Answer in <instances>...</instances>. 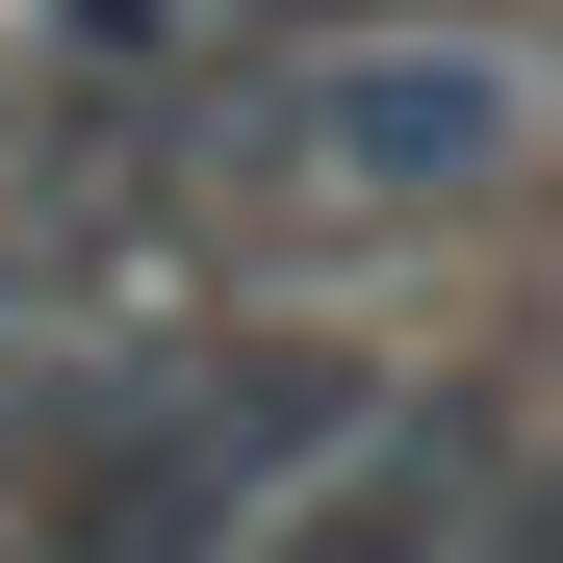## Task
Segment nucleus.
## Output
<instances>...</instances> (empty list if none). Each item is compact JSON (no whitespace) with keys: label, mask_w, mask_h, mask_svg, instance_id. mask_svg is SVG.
I'll list each match as a JSON object with an SVG mask.
<instances>
[{"label":"nucleus","mask_w":563,"mask_h":563,"mask_svg":"<svg viewBox=\"0 0 563 563\" xmlns=\"http://www.w3.org/2000/svg\"><path fill=\"white\" fill-rule=\"evenodd\" d=\"M256 129L308 154V179H487L512 154V77L487 52H333V77H282Z\"/></svg>","instance_id":"nucleus-1"},{"label":"nucleus","mask_w":563,"mask_h":563,"mask_svg":"<svg viewBox=\"0 0 563 563\" xmlns=\"http://www.w3.org/2000/svg\"><path fill=\"white\" fill-rule=\"evenodd\" d=\"M179 26H206V52H231V26H308V0H179Z\"/></svg>","instance_id":"nucleus-2"}]
</instances>
